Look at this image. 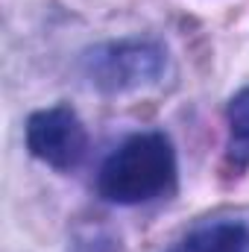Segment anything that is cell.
Instances as JSON below:
<instances>
[{"instance_id":"cell-4","label":"cell","mask_w":249,"mask_h":252,"mask_svg":"<svg viewBox=\"0 0 249 252\" xmlns=\"http://www.w3.org/2000/svg\"><path fill=\"white\" fill-rule=\"evenodd\" d=\"M173 252H249V229L238 220L202 223Z\"/></svg>"},{"instance_id":"cell-1","label":"cell","mask_w":249,"mask_h":252,"mask_svg":"<svg viewBox=\"0 0 249 252\" xmlns=\"http://www.w3.org/2000/svg\"><path fill=\"white\" fill-rule=\"evenodd\" d=\"M176 153L164 132H141L103 161L97 188L100 196L118 205H141L173 188Z\"/></svg>"},{"instance_id":"cell-2","label":"cell","mask_w":249,"mask_h":252,"mask_svg":"<svg viewBox=\"0 0 249 252\" xmlns=\"http://www.w3.org/2000/svg\"><path fill=\"white\" fill-rule=\"evenodd\" d=\"M164 50L156 41L124 38L94 47L85 56V73L91 85L103 94H129L153 85L164 70Z\"/></svg>"},{"instance_id":"cell-5","label":"cell","mask_w":249,"mask_h":252,"mask_svg":"<svg viewBox=\"0 0 249 252\" xmlns=\"http://www.w3.org/2000/svg\"><path fill=\"white\" fill-rule=\"evenodd\" d=\"M226 121H229V135H232V161L247 164L249 161V88H241L226 109Z\"/></svg>"},{"instance_id":"cell-3","label":"cell","mask_w":249,"mask_h":252,"mask_svg":"<svg viewBox=\"0 0 249 252\" xmlns=\"http://www.w3.org/2000/svg\"><path fill=\"white\" fill-rule=\"evenodd\" d=\"M27 150L56 170H73L88 150V132L67 106L41 109L27 121Z\"/></svg>"}]
</instances>
